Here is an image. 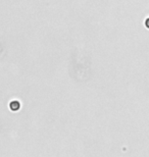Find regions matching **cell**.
<instances>
[{
	"label": "cell",
	"mask_w": 149,
	"mask_h": 157,
	"mask_svg": "<svg viewBox=\"0 0 149 157\" xmlns=\"http://www.w3.org/2000/svg\"><path fill=\"white\" fill-rule=\"evenodd\" d=\"M9 108L12 111H18L21 108V103L18 100H12V101L9 103Z\"/></svg>",
	"instance_id": "obj_1"
},
{
	"label": "cell",
	"mask_w": 149,
	"mask_h": 157,
	"mask_svg": "<svg viewBox=\"0 0 149 157\" xmlns=\"http://www.w3.org/2000/svg\"><path fill=\"white\" fill-rule=\"evenodd\" d=\"M145 27H146L147 29H149V17L146 18V21H145Z\"/></svg>",
	"instance_id": "obj_2"
}]
</instances>
